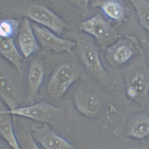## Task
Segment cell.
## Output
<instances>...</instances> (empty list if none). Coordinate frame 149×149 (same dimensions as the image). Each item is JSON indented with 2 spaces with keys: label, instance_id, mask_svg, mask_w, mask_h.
<instances>
[{
  "label": "cell",
  "instance_id": "19",
  "mask_svg": "<svg viewBox=\"0 0 149 149\" xmlns=\"http://www.w3.org/2000/svg\"><path fill=\"white\" fill-rule=\"evenodd\" d=\"M149 132V119L148 117L140 118L134 123L130 130V133L136 138H142L146 136Z\"/></svg>",
  "mask_w": 149,
  "mask_h": 149
},
{
  "label": "cell",
  "instance_id": "13",
  "mask_svg": "<svg viewBox=\"0 0 149 149\" xmlns=\"http://www.w3.org/2000/svg\"><path fill=\"white\" fill-rule=\"evenodd\" d=\"M44 74V66L41 61L37 59L32 61L27 75V98L29 101L33 102L38 97Z\"/></svg>",
  "mask_w": 149,
  "mask_h": 149
},
{
  "label": "cell",
  "instance_id": "2",
  "mask_svg": "<svg viewBox=\"0 0 149 149\" xmlns=\"http://www.w3.org/2000/svg\"><path fill=\"white\" fill-rule=\"evenodd\" d=\"M74 39L77 54L86 69L98 81L109 83L111 78L101 62L95 39L86 34L80 33L76 34Z\"/></svg>",
  "mask_w": 149,
  "mask_h": 149
},
{
  "label": "cell",
  "instance_id": "9",
  "mask_svg": "<svg viewBox=\"0 0 149 149\" xmlns=\"http://www.w3.org/2000/svg\"><path fill=\"white\" fill-rule=\"evenodd\" d=\"M24 15L29 20L58 34L62 32L65 27L64 22L57 15L49 8L40 5L33 4L29 6Z\"/></svg>",
  "mask_w": 149,
  "mask_h": 149
},
{
  "label": "cell",
  "instance_id": "22",
  "mask_svg": "<svg viewBox=\"0 0 149 149\" xmlns=\"http://www.w3.org/2000/svg\"><path fill=\"white\" fill-rule=\"evenodd\" d=\"M2 143V141H1V138H0V145H1V144Z\"/></svg>",
  "mask_w": 149,
  "mask_h": 149
},
{
  "label": "cell",
  "instance_id": "20",
  "mask_svg": "<svg viewBox=\"0 0 149 149\" xmlns=\"http://www.w3.org/2000/svg\"><path fill=\"white\" fill-rule=\"evenodd\" d=\"M27 145L25 149H42L39 147L32 138L30 133L27 140Z\"/></svg>",
  "mask_w": 149,
  "mask_h": 149
},
{
  "label": "cell",
  "instance_id": "6",
  "mask_svg": "<svg viewBox=\"0 0 149 149\" xmlns=\"http://www.w3.org/2000/svg\"><path fill=\"white\" fill-rule=\"evenodd\" d=\"M107 57L111 63L120 65L127 62L135 55L142 54L143 50L138 39L128 35L120 38L107 49Z\"/></svg>",
  "mask_w": 149,
  "mask_h": 149
},
{
  "label": "cell",
  "instance_id": "16",
  "mask_svg": "<svg viewBox=\"0 0 149 149\" xmlns=\"http://www.w3.org/2000/svg\"><path fill=\"white\" fill-rule=\"evenodd\" d=\"M141 68H135L128 73L129 85L138 92L139 97L145 95L148 90V79Z\"/></svg>",
  "mask_w": 149,
  "mask_h": 149
},
{
  "label": "cell",
  "instance_id": "10",
  "mask_svg": "<svg viewBox=\"0 0 149 149\" xmlns=\"http://www.w3.org/2000/svg\"><path fill=\"white\" fill-rule=\"evenodd\" d=\"M91 6L100 8L108 18L120 26L125 22L130 14V8L123 1H94Z\"/></svg>",
  "mask_w": 149,
  "mask_h": 149
},
{
  "label": "cell",
  "instance_id": "18",
  "mask_svg": "<svg viewBox=\"0 0 149 149\" xmlns=\"http://www.w3.org/2000/svg\"><path fill=\"white\" fill-rule=\"evenodd\" d=\"M20 24L16 20L5 19L0 21V37L12 38L18 34Z\"/></svg>",
  "mask_w": 149,
  "mask_h": 149
},
{
  "label": "cell",
  "instance_id": "21",
  "mask_svg": "<svg viewBox=\"0 0 149 149\" xmlns=\"http://www.w3.org/2000/svg\"><path fill=\"white\" fill-rule=\"evenodd\" d=\"M0 149H12L9 146L6 144V145L4 143H2L0 145Z\"/></svg>",
  "mask_w": 149,
  "mask_h": 149
},
{
  "label": "cell",
  "instance_id": "4",
  "mask_svg": "<svg viewBox=\"0 0 149 149\" xmlns=\"http://www.w3.org/2000/svg\"><path fill=\"white\" fill-rule=\"evenodd\" d=\"M79 71L71 64L65 63L54 70L47 85L48 92L53 99L59 100L79 78Z\"/></svg>",
  "mask_w": 149,
  "mask_h": 149
},
{
  "label": "cell",
  "instance_id": "17",
  "mask_svg": "<svg viewBox=\"0 0 149 149\" xmlns=\"http://www.w3.org/2000/svg\"><path fill=\"white\" fill-rule=\"evenodd\" d=\"M136 10L140 25L148 32L149 31V1H131Z\"/></svg>",
  "mask_w": 149,
  "mask_h": 149
},
{
  "label": "cell",
  "instance_id": "15",
  "mask_svg": "<svg viewBox=\"0 0 149 149\" xmlns=\"http://www.w3.org/2000/svg\"><path fill=\"white\" fill-rule=\"evenodd\" d=\"M0 55L22 73V56L12 38L0 37Z\"/></svg>",
  "mask_w": 149,
  "mask_h": 149
},
{
  "label": "cell",
  "instance_id": "3",
  "mask_svg": "<svg viewBox=\"0 0 149 149\" xmlns=\"http://www.w3.org/2000/svg\"><path fill=\"white\" fill-rule=\"evenodd\" d=\"M80 29L93 38L103 50L107 49L121 37L115 27L100 13L82 22Z\"/></svg>",
  "mask_w": 149,
  "mask_h": 149
},
{
  "label": "cell",
  "instance_id": "8",
  "mask_svg": "<svg viewBox=\"0 0 149 149\" xmlns=\"http://www.w3.org/2000/svg\"><path fill=\"white\" fill-rule=\"evenodd\" d=\"M30 133L36 143L43 149H76L47 124L33 126Z\"/></svg>",
  "mask_w": 149,
  "mask_h": 149
},
{
  "label": "cell",
  "instance_id": "12",
  "mask_svg": "<svg viewBox=\"0 0 149 149\" xmlns=\"http://www.w3.org/2000/svg\"><path fill=\"white\" fill-rule=\"evenodd\" d=\"M7 108L0 101V138L12 149H22L14 129L13 115Z\"/></svg>",
  "mask_w": 149,
  "mask_h": 149
},
{
  "label": "cell",
  "instance_id": "1",
  "mask_svg": "<svg viewBox=\"0 0 149 149\" xmlns=\"http://www.w3.org/2000/svg\"><path fill=\"white\" fill-rule=\"evenodd\" d=\"M12 115L33 120L48 125L52 129L63 132L65 130L68 116L64 109L46 101L9 109Z\"/></svg>",
  "mask_w": 149,
  "mask_h": 149
},
{
  "label": "cell",
  "instance_id": "7",
  "mask_svg": "<svg viewBox=\"0 0 149 149\" xmlns=\"http://www.w3.org/2000/svg\"><path fill=\"white\" fill-rule=\"evenodd\" d=\"M31 25L38 43L44 48L56 53L66 52L75 56L73 50L76 45L74 41L58 37L48 29L35 22L31 23Z\"/></svg>",
  "mask_w": 149,
  "mask_h": 149
},
{
  "label": "cell",
  "instance_id": "5",
  "mask_svg": "<svg viewBox=\"0 0 149 149\" xmlns=\"http://www.w3.org/2000/svg\"><path fill=\"white\" fill-rule=\"evenodd\" d=\"M0 56V99L10 110L18 107V90L12 65Z\"/></svg>",
  "mask_w": 149,
  "mask_h": 149
},
{
  "label": "cell",
  "instance_id": "14",
  "mask_svg": "<svg viewBox=\"0 0 149 149\" xmlns=\"http://www.w3.org/2000/svg\"><path fill=\"white\" fill-rule=\"evenodd\" d=\"M74 103L80 113L87 116L95 115L100 110L101 102L98 96L91 92H78L73 97Z\"/></svg>",
  "mask_w": 149,
  "mask_h": 149
},
{
  "label": "cell",
  "instance_id": "11",
  "mask_svg": "<svg viewBox=\"0 0 149 149\" xmlns=\"http://www.w3.org/2000/svg\"><path fill=\"white\" fill-rule=\"evenodd\" d=\"M17 42L22 54L28 58L40 48L30 20L24 18L20 24Z\"/></svg>",
  "mask_w": 149,
  "mask_h": 149
}]
</instances>
